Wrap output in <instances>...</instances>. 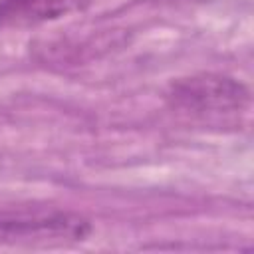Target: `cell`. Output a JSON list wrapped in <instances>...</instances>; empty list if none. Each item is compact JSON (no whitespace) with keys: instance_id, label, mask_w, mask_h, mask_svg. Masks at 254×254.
I'll use <instances>...</instances> for the list:
<instances>
[{"instance_id":"6da1fadb","label":"cell","mask_w":254,"mask_h":254,"mask_svg":"<svg viewBox=\"0 0 254 254\" xmlns=\"http://www.w3.org/2000/svg\"><path fill=\"white\" fill-rule=\"evenodd\" d=\"M173 109L190 115H226L242 111L250 101V89L232 75L192 73L175 79L167 89Z\"/></svg>"},{"instance_id":"7a4b0ae2","label":"cell","mask_w":254,"mask_h":254,"mask_svg":"<svg viewBox=\"0 0 254 254\" xmlns=\"http://www.w3.org/2000/svg\"><path fill=\"white\" fill-rule=\"evenodd\" d=\"M91 232L87 218L75 212H18L0 214V240L16 242H50L81 240Z\"/></svg>"},{"instance_id":"3957f363","label":"cell","mask_w":254,"mask_h":254,"mask_svg":"<svg viewBox=\"0 0 254 254\" xmlns=\"http://www.w3.org/2000/svg\"><path fill=\"white\" fill-rule=\"evenodd\" d=\"M79 6L81 0H0V28L48 22Z\"/></svg>"},{"instance_id":"277c9868","label":"cell","mask_w":254,"mask_h":254,"mask_svg":"<svg viewBox=\"0 0 254 254\" xmlns=\"http://www.w3.org/2000/svg\"><path fill=\"white\" fill-rule=\"evenodd\" d=\"M153 2H169V4H173V2H194V0H153Z\"/></svg>"}]
</instances>
